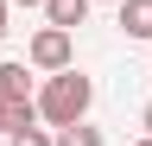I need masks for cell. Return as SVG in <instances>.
<instances>
[{
    "label": "cell",
    "instance_id": "cell-1",
    "mask_svg": "<svg viewBox=\"0 0 152 146\" xmlns=\"http://www.w3.org/2000/svg\"><path fill=\"white\" fill-rule=\"evenodd\" d=\"M89 102H95V83L70 64V70H57V76L45 83V95H38V121H51V127H76V121H89Z\"/></svg>",
    "mask_w": 152,
    "mask_h": 146
},
{
    "label": "cell",
    "instance_id": "cell-2",
    "mask_svg": "<svg viewBox=\"0 0 152 146\" xmlns=\"http://www.w3.org/2000/svg\"><path fill=\"white\" fill-rule=\"evenodd\" d=\"M26 64H32V70H45V76L70 70V64H76V32H64V26H45V32H32V45H26Z\"/></svg>",
    "mask_w": 152,
    "mask_h": 146
},
{
    "label": "cell",
    "instance_id": "cell-3",
    "mask_svg": "<svg viewBox=\"0 0 152 146\" xmlns=\"http://www.w3.org/2000/svg\"><path fill=\"white\" fill-rule=\"evenodd\" d=\"M89 7H95V0H45V19L64 26V32H76V26L89 19Z\"/></svg>",
    "mask_w": 152,
    "mask_h": 146
},
{
    "label": "cell",
    "instance_id": "cell-4",
    "mask_svg": "<svg viewBox=\"0 0 152 146\" xmlns=\"http://www.w3.org/2000/svg\"><path fill=\"white\" fill-rule=\"evenodd\" d=\"M0 102H32V70L26 64H0Z\"/></svg>",
    "mask_w": 152,
    "mask_h": 146
},
{
    "label": "cell",
    "instance_id": "cell-5",
    "mask_svg": "<svg viewBox=\"0 0 152 146\" xmlns=\"http://www.w3.org/2000/svg\"><path fill=\"white\" fill-rule=\"evenodd\" d=\"M121 32L127 38H152V0H121Z\"/></svg>",
    "mask_w": 152,
    "mask_h": 146
},
{
    "label": "cell",
    "instance_id": "cell-6",
    "mask_svg": "<svg viewBox=\"0 0 152 146\" xmlns=\"http://www.w3.org/2000/svg\"><path fill=\"white\" fill-rule=\"evenodd\" d=\"M51 146H108V140H102V127L76 121V127H57V140H51Z\"/></svg>",
    "mask_w": 152,
    "mask_h": 146
},
{
    "label": "cell",
    "instance_id": "cell-7",
    "mask_svg": "<svg viewBox=\"0 0 152 146\" xmlns=\"http://www.w3.org/2000/svg\"><path fill=\"white\" fill-rule=\"evenodd\" d=\"M7 146H51L45 127H19V134H7Z\"/></svg>",
    "mask_w": 152,
    "mask_h": 146
},
{
    "label": "cell",
    "instance_id": "cell-8",
    "mask_svg": "<svg viewBox=\"0 0 152 146\" xmlns=\"http://www.w3.org/2000/svg\"><path fill=\"white\" fill-rule=\"evenodd\" d=\"M7 7H13V0H0V38H7Z\"/></svg>",
    "mask_w": 152,
    "mask_h": 146
},
{
    "label": "cell",
    "instance_id": "cell-9",
    "mask_svg": "<svg viewBox=\"0 0 152 146\" xmlns=\"http://www.w3.org/2000/svg\"><path fill=\"white\" fill-rule=\"evenodd\" d=\"M13 7H45V0H13Z\"/></svg>",
    "mask_w": 152,
    "mask_h": 146
},
{
    "label": "cell",
    "instance_id": "cell-10",
    "mask_svg": "<svg viewBox=\"0 0 152 146\" xmlns=\"http://www.w3.org/2000/svg\"><path fill=\"white\" fill-rule=\"evenodd\" d=\"M146 134H152V108H146Z\"/></svg>",
    "mask_w": 152,
    "mask_h": 146
},
{
    "label": "cell",
    "instance_id": "cell-11",
    "mask_svg": "<svg viewBox=\"0 0 152 146\" xmlns=\"http://www.w3.org/2000/svg\"><path fill=\"white\" fill-rule=\"evenodd\" d=\"M133 146H152V134H146V140H133Z\"/></svg>",
    "mask_w": 152,
    "mask_h": 146
},
{
    "label": "cell",
    "instance_id": "cell-12",
    "mask_svg": "<svg viewBox=\"0 0 152 146\" xmlns=\"http://www.w3.org/2000/svg\"><path fill=\"white\" fill-rule=\"evenodd\" d=\"M114 7H121V0H114Z\"/></svg>",
    "mask_w": 152,
    "mask_h": 146
}]
</instances>
